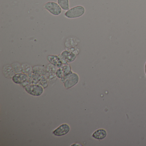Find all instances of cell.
I'll return each instance as SVG.
<instances>
[{
	"label": "cell",
	"instance_id": "1",
	"mask_svg": "<svg viewBox=\"0 0 146 146\" xmlns=\"http://www.w3.org/2000/svg\"><path fill=\"white\" fill-rule=\"evenodd\" d=\"M78 76L72 72L61 79V81L64 83L65 88L66 89H69L75 86L78 82Z\"/></svg>",
	"mask_w": 146,
	"mask_h": 146
},
{
	"label": "cell",
	"instance_id": "2",
	"mask_svg": "<svg viewBox=\"0 0 146 146\" xmlns=\"http://www.w3.org/2000/svg\"><path fill=\"white\" fill-rule=\"evenodd\" d=\"M84 12L85 9L83 7L78 6L68 10L65 15L68 18H76L82 16Z\"/></svg>",
	"mask_w": 146,
	"mask_h": 146
},
{
	"label": "cell",
	"instance_id": "3",
	"mask_svg": "<svg viewBox=\"0 0 146 146\" xmlns=\"http://www.w3.org/2000/svg\"><path fill=\"white\" fill-rule=\"evenodd\" d=\"M44 8L47 10L51 14L58 16L61 13V8L58 4L54 2H48L44 6Z\"/></svg>",
	"mask_w": 146,
	"mask_h": 146
},
{
	"label": "cell",
	"instance_id": "4",
	"mask_svg": "<svg viewBox=\"0 0 146 146\" xmlns=\"http://www.w3.org/2000/svg\"><path fill=\"white\" fill-rule=\"evenodd\" d=\"M25 90L28 94L34 96H39L43 93V89L41 86L36 84L29 85L25 87Z\"/></svg>",
	"mask_w": 146,
	"mask_h": 146
},
{
	"label": "cell",
	"instance_id": "5",
	"mask_svg": "<svg viewBox=\"0 0 146 146\" xmlns=\"http://www.w3.org/2000/svg\"><path fill=\"white\" fill-rule=\"evenodd\" d=\"M70 130L69 125L66 124H64L54 131L53 134L57 136H61L67 134L70 131Z\"/></svg>",
	"mask_w": 146,
	"mask_h": 146
},
{
	"label": "cell",
	"instance_id": "6",
	"mask_svg": "<svg viewBox=\"0 0 146 146\" xmlns=\"http://www.w3.org/2000/svg\"><path fill=\"white\" fill-rule=\"evenodd\" d=\"M71 72L70 67L69 66H64L58 70L56 75L59 78H61L62 79Z\"/></svg>",
	"mask_w": 146,
	"mask_h": 146
},
{
	"label": "cell",
	"instance_id": "7",
	"mask_svg": "<svg viewBox=\"0 0 146 146\" xmlns=\"http://www.w3.org/2000/svg\"><path fill=\"white\" fill-rule=\"evenodd\" d=\"M107 132L105 130L100 129L96 131L93 133L92 136L94 138L98 140H102L106 136Z\"/></svg>",
	"mask_w": 146,
	"mask_h": 146
},
{
	"label": "cell",
	"instance_id": "8",
	"mask_svg": "<svg viewBox=\"0 0 146 146\" xmlns=\"http://www.w3.org/2000/svg\"><path fill=\"white\" fill-rule=\"evenodd\" d=\"M28 76L25 74H17L13 78L14 82L17 84H22L28 80Z\"/></svg>",
	"mask_w": 146,
	"mask_h": 146
},
{
	"label": "cell",
	"instance_id": "9",
	"mask_svg": "<svg viewBox=\"0 0 146 146\" xmlns=\"http://www.w3.org/2000/svg\"><path fill=\"white\" fill-rule=\"evenodd\" d=\"M63 59L67 62H71L76 58V56L72 53L70 52L67 51H64L61 54Z\"/></svg>",
	"mask_w": 146,
	"mask_h": 146
},
{
	"label": "cell",
	"instance_id": "10",
	"mask_svg": "<svg viewBox=\"0 0 146 146\" xmlns=\"http://www.w3.org/2000/svg\"><path fill=\"white\" fill-rule=\"evenodd\" d=\"M48 60L50 63L54 65L60 67L62 65V62L60 59L56 55H52L48 57Z\"/></svg>",
	"mask_w": 146,
	"mask_h": 146
},
{
	"label": "cell",
	"instance_id": "11",
	"mask_svg": "<svg viewBox=\"0 0 146 146\" xmlns=\"http://www.w3.org/2000/svg\"><path fill=\"white\" fill-rule=\"evenodd\" d=\"M58 3L63 10L65 11L69 10V0H58Z\"/></svg>",
	"mask_w": 146,
	"mask_h": 146
},
{
	"label": "cell",
	"instance_id": "12",
	"mask_svg": "<svg viewBox=\"0 0 146 146\" xmlns=\"http://www.w3.org/2000/svg\"><path fill=\"white\" fill-rule=\"evenodd\" d=\"M145 74H146V64H145Z\"/></svg>",
	"mask_w": 146,
	"mask_h": 146
}]
</instances>
